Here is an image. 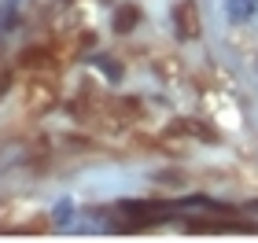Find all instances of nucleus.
<instances>
[{
  "mask_svg": "<svg viewBox=\"0 0 258 243\" xmlns=\"http://www.w3.org/2000/svg\"><path fill=\"white\" fill-rule=\"evenodd\" d=\"M173 30L181 41H196L199 37V4L196 0H181L173 8Z\"/></svg>",
  "mask_w": 258,
  "mask_h": 243,
  "instance_id": "f257e3e1",
  "label": "nucleus"
},
{
  "mask_svg": "<svg viewBox=\"0 0 258 243\" xmlns=\"http://www.w3.org/2000/svg\"><path fill=\"white\" fill-rule=\"evenodd\" d=\"M8 89V74H0V92H4Z\"/></svg>",
  "mask_w": 258,
  "mask_h": 243,
  "instance_id": "7ed1b4c3",
  "label": "nucleus"
},
{
  "mask_svg": "<svg viewBox=\"0 0 258 243\" xmlns=\"http://www.w3.org/2000/svg\"><path fill=\"white\" fill-rule=\"evenodd\" d=\"M133 22H137V8H122L118 19H114V30L125 33V30H133Z\"/></svg>",
  "mask_w": 258,
  "mask_h": 243,
  "instance_id": "f03ea898",
  "label": "nucleus"
}]
</instances>
